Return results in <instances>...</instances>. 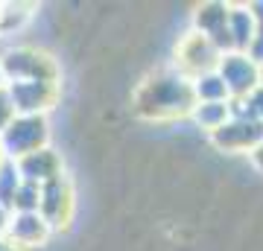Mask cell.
I'll list each match as a JSON object with an SVG mask.
<instances>
[{
  "mask_svg": "<svg viewBox=\"0 0 263 251\" xmlns=\"http://www.w3.org/2000/svg\"><path fill=\"white\" fill-rule=\"evenodd\" d=\"M132 105L135 114L143 120H184L196 108V96L187 76H181L176 67H164L138 85Z\"/></svg>",
  "mask_w": 263,
  "mask_h": 251,
  "instance_id": "6da1fadb",
  "label": "cell"
},
{
  "mask_svg": "<svg viewBox=\"0 0 263 251\" xmlns=\"http://www.w3.org/2000/svg\"><path fill=\"white\" fill-rule=\"evenodd\" d=\"M0 73L3 85L9 82H50L59 85V65L56 59L35 50V47H12L0 56Z\"/></svg>",
  "mask_w": 263,
  "mask_h": 251,
  "instance_id": "7a4b0ae2",
  "label": "cell"
},
{
  "mask_svg": "<svg viewBox=\"0 0 263 251\" xmlns=\"http://www.w3.org/2000/svg\"><path fill=\"white\" fill-rule=\"evenodd\" d=\"M50 129L44 114H15V120L0 134V149L6 161H21L47 146Z\"/></svg>",
  "mask_w": 263,
  "mask_h": 251,
  "instance_id": "3957f363",
  "label": "cell"
},
{
  "mask_svg": "<svg viewBox=\"0 0 263 251\" xmlns=\"http://www.w3.org/2000/svg\"><path fill=\"white\" fill-rule=\"evenodd\" d=\"M219 56H222V53H219V50H216L205 35H199V32L190 29L187 35L179 41V47H176V65H173V67H176L181 76L196 79V76H202V73L216 70Z\"/></svg>",
  "mask_w": 263,
  "mask_h": 251,
  "instance_id": "277c9868",
  "label": "cell"
},
{
  "mask_svg": "<svg viewBox=\"0 0 263 251\" xmlns=\"http://www.w3.org/2000/svg\"><path fill=\"white\" fill-rule=\"evenodd\" d=\"M216 73L222 76V82L231 93V103L246 100L260 85V65H254L249 53H234V50L222 53L219 65H216Z\"/></svg>",
  "mask_w": 263,
  "mask_h": 251,
  "instance_id": "5b68a950",
  "label": "cell"
},
{
  "mask_svg": "<svg viewBox=\"0 0 263 251\" xmlns=\"http://www.w3.org/2000/svg\"><path fill=\"white\" fill-rule=\"evenodd\" d=\"M211 143L222 152H252L263 143V123L231 111V120L211 134Z\"/></svg>",
  "mask_w": 263,
  "mask_h": 251,
  "instance_id": "8992f818",
  "label": "cell"
},
{
  "mask_svg": "<svg viewBox=\"0 0 263 251\" xmlns=\"http://www.w3.org/2000/svg\"><path fill=\"white\" fill-rule=\"evenodd\" d=\"M228 6H231V3L211 0V3H202V6L193 12V32L205 35L208 41L219 50V53H231V35H228Z\"/></svg>",
  "mask_w": 263,
  "mask_h": 251,
  "instance_id": "52a82bcc",
  "label": "cell"
},
{
  "mask_svg": "<svg viewBox=\"0 0 263 251\" xmlns=\"http://www.w3.org/2000/svg\"><path fill=\"white\" fill-rule=\"evenodd\" d=\"M15 114H47L59 100V85L50 82H9L6 85Z\"/></svg>",
  "mask_w": 263,
  "mask_h": 251,
  "instance_id": "ba28073f",
  "label": "cell"
},
{
  "mask_svg": "<svg viewBox=\"0 0 263 251\" xmlns=\"http://www.w3.org/2000/svg\"><path fill=\"white\" fill-rule=\"evenodd\" d=\"M70 210H73V190H70V181H67L65 176L41 187L38 214L44 216V222H47L50 228L65 225L67 219H70Z\"/></svg>",
  "mask_w": 263,
  "mask_h": 251,
  "instance_id": "9c48e42d",
  "label": "cell"
},
{
  "mask_svg": "<svg viewBox=\"0 0 263 251\" xmlns=\"http://www.w3.org/2000/svg\"><path fill=\"white\" fill-rule=\"evenodd\" d=\"M50 234H53V228L44 222V216L38 214V210H35V214H12V216H9L6 240H9L18 251L44 245Z\"/></svg>",
  "mask_w": 263,
  "mask_h": 251,
  "instance_id": "30bf717a",
  "label": "cell"
},
{
  "mask_svg": "<svg viewBox=\"0 0 263 251\" xmlns=\"http://www.w3.org/2000/svg\"><path fill=\"white\" fill-rule=\"evenodd\" d=\"M15 167H18L21 178L27 184L44 187L50 181L62 178V155L53 152L50 146H44V149H38V152H32V155H27V158L15 161Z\"/></svg>",
  "mask_w": 263,
  "mask_h": 251,
  "instance_id": "8fae6325",
  "label": "cell"
},
{
  "mask_svg": "<svg viewBox=\"0 0 263 251\" xmlns=\"http://www.w3.org/2000/svg\"><path fill=\"white\" fill-rule=\"evenodd\" d=\"M228 35H231V50L234 53H249L257 35V21L249 3L228 6Z\"/></svg>",
  "mask_w": 263,
  "mask_h": 251,
  "instance_id": "7c38bea8",
  "label": "cell"
},
{
  "mask_svg": "<svg viewBox=\"0 0 263 251\" xmlns=\"http://www.w3.org/2000/svg\"><path fill=\"white\" fill-rule=\"evenodd\" d=\"M190 120L196 123L199 129H205L208 134H214L216 129H222L231 120V103H196Z\"/></svg>",
  "mask_w": 263,
  "mask_h": 251,
  "instance_id": "4fadbf2b",
  "label": "cell"
},
{
  "mask_svg": "<svg viewBox=\"0 0 263 251\" xmlns=\"http://www.w3.org/2000/svg\"><path fill=\"white\" fill-rule=\"evenodd\" d=\"M190 85H193V96H196V103H231V93H228L222 76L216 73V70L190 79Z\"/></svg>",
  "mask_w": 263,
  "mask_h": 251,
  "instance_id": "5bb4252c",
  "label": "cell"
},
{
  "mask_svg": "<svg viewBox=\"0 0 263 251\" xmlns=\"http://www.w3.org/2000/svg\"><path fill=\"white\" fill-rule=\"evenodd\" d=\"M21 184H24V178H21L15 161H6V164L0 167V205L12 210V199H15Z\"/></svg>",
  "mask_w": 263,
  "mask_h": 251,
  "instance_id": "9a60e30c",
  "label": "cell"
},
{
  "mask_svg": "<svg viewBox=\"0 0 263 251\" xmlns=\"http://www.w3.org/2000/svg\"><path fill=\"white\" fill-rule=\"evenodd\" d=\"M249 6L254 12V21H257V35H254V44L249 47V56L254 65H263V0H252Z\"/></svg>",
  "mask_w": 263,
  "mask_h": 251,
  "instance_id": "2e32d148",
  "label": "cell"
},
{
  "mask_svg": "<svg viewBox=\"0 0 263 251\" xmlns=\"http://www.w3.org/2000/svg\"><path fill=\"white\" fill-rule=\"evenodd\" d=\"M15 120V105H12L9 93H6V85L0 88V134L6 131V126Z\"/></svg>",
  "mask_w": 263,
  "mask_h": 251,
  "instance_id": "e0dca14e",
  "label": "cell"
},
{
  "mask_svg": "<svg viewBox=\"0 0 263 251\" xmlns=\"http://www.w3.org/2000/svg\"><path fill=\"white\" fill-rule=\"evenodd\" d=\"M249 158H252L254 169H257V172H263V143H260V146H254L252 152H249Z\"/></svg>",
  "mask_w": 263,
  "mask_h": 251,
  "instance_id": "ac0fdd59",
  "label": "cell"
},
{
  "mask_svg": "<svg viewBox=\"0 0 263 251\" xmlns=\"http://www.w3.org/2000/svg\"><path fill=\"white\" fill-rule=\"evenodd\" d=\"M9 216H12V210L0 205V237H6V228H9Z\"/></svg>",
  "mask_w": 263,
  "mask_h": 251,
  "instance_id": "d6986e66",
  "label": "cell"
},
{
  "mask_svg": "<svg viewBox=\"0 0 263 251\" xmlns=\"http://www.w3.org/2000/svg\"><path fill=\"white\" fill-rule=\"evenodd\" d=\"M0 251H18V248H15V245H12L6 237H0Z\"/></svg>",
  "mask_w": 263,
  "mask_h": 251,
  "instance_id": "ffe728a7",
  "label": "cell"
},
{
  "mask_svg": "<svg viewBox=\"0 0 263 251\" xmlns=\"http://www.w3.org/2000/svg\"><path fill=\"white\" fill-rule=\"evenodd\" d=\"M3 164H6V155H3V149H0V167H3Z\"/></svg>",
  "mask_w": 263,
  "mask_h": 251,
  "instance_id": "44dd1931",
  "label": "cell"
},
{
  "mask_svg": "<svg viewBox=\"0 0 263 251\" xmlns=\"http://www.w3.org/2000/svg\"><path fill=\"white\" fill-rule=\"evenodd\" d=\"M0 88H3V73H0Z\"/></svg>",
  "mask_w": 263,
  "mask_h": 251,
  "instance_id": "7402d4cb",
  "label": "cell"
}]
</instances>
